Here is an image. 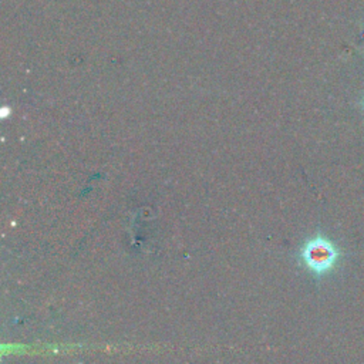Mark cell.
Wrapping results in <instances>:
<instances>
[{
	"instance_id": "6da1fadb",
	"label": "cell",
	"mask_w": 364,
	"mask_h": 364,
	"mask_svg": "<svg viewBox=\"0 0 364 364\" xmlns=\"http://www.w3.org/2000/svg\"><path fill=\"white\" fill-rule=\"evenodd\" d=\"M338 256L340 252L336 245L321 235L310 237L300 249L303 264L316 276H321L333 270Z\"/></svg>"
}]
</instances>
